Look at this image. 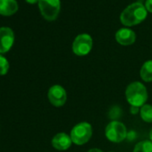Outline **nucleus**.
<instances>
[{
	"label": "nucleus",
	"mask_w": 152,
	"mask_h": 152,
	"mask_svg": "<svg viewBox=\"0 0 152 152\" xmlns=\"http://www.w3.org/2000/svg\"><path fill=\"white\" fill-rule=\"evenodd\" d=\"M110 152H113V151H110Z\"/></svg>",
	"instance_id": "412c9836"
},
{
	"label": "nucleus",
	"mask_w": 152,
	"mask_h": 152,
	"mask_svg": "<svg viewBox=\"0 0 152 152\" xmlns=\"http://www.w3.org/2000/svg\"><path fill=\"white\" fill-rule=\"evenodd\" d=\"M116 41L123 46H129L135 42L136 34L129 28H121L115 33Z\"/></svg>",
	"instance_id": "9d476101"
},
{
	"label": "nucleus",
	"mask_w": 152,
	"mask_h": 152,
	"mask_svg": "<svg viewBox=\"0 0 152 152\" xmlns=\"http://www.w3.org/2000/svg\"><path fill=\"white\" fill-rule=\"evenodd\" d=\"M48 98L49 102L56 107H62L67 100V93L64 87L56 84L49 88L48 92Z\"/></svg>",
	"instance_id": "0eeeda50"
},
{
	"label": "nucleus",
	"mask_w": 152,
	"mask_h": 152,
	"mask_svg": "<svg viewBox=\"0 0 152 152\" xmlns=\"http://www.w3.org/2000/svg\"><path fill=\"white\" fill-rule=\"evenodd\" d=\"M140 78L146 82V83H151L152 82V60H148L146 61L140 72Z\"/></svg>",
	"instance_id": "f8f14e48"
},
{
	"label": "nucleus",
	"mask_w": 152,
	"mask_h": 152,
	"mask_svg": "<svg viewBox=\"0 0 152 152\" xmlns=\"http://www.w3.org/2000/svg\"><path fill=\"white\" fill-rule=\"evenodd\" d=\"M9 62L8 60L0 54V75H6L9 71Z\"/></svg>",
	"instance_id": "2eb2a0df"
},
{
	"label": "nucleus",
	"mask_w": 152,
	"mask_h": 152,
	"mask_svg": "<svg viewBox=\"0 0 152 152\" xmlns=\"http://www.w3.org/2000/svg\"><path fill=\"white\" fill-rule=\"evenodd\" d=\"M51 144L53 148H55L56 149L64 151L71 147V145L72 144V140L71 139V136L68 135L67 133L58 132L53 137L51 140Z\"/></svg>",
	"instance_id": "1a4fd4ad"
},
{
	"label": "nucleus",
	"mask_w": 152,
	"mask_h": 152,
	"mask_svg": "<svg viewBox=\"0 0 152 152\" xmlns=\"http://www.w3.org/2000/svg\"><path fill=\"white\" fill-rule=\"evenodd\" d=\"M25 1L29 4H36L39 3V0H25Z\"/></svg>",
	"instance_id": "6ab92c4d"
},
{
	"label": "nucleus",
	"mask_w": 152,
	"mask_h": 152,
	"mask_svg": "<svg viewBox=\"0 0 152 152\" xmlns=\"http://www.w3.org/2000/svg\"><path fill=\"white\" fill-rule=\"evenodd\" d=\"M145 7L147 11L152 13V0H146L145 1Z\"/></svg>",
	"instance_id": "dca6fc26"
},
{
	"label": "nucleus",
	"mask_w": 152,
	"mask_h": 152,
	"mask_svg": "<svg viewBox=\"0 0 152 152\" xmlns=\"http://www.w3.org/2000/svg\"><path fill=\"white\" fill-rule=\"evenodd\" d=\"M125 97L131 106L141 107L148 100V91L141 83L133 82L126 87Z\"/></svg>",
	"instance_id": "f03ea898"
},
{
	"label": "nucleus",
	"mask_w": 152,
	"mask_h": 152,
	"mask_svg": "<svg viewBox=\"0 0 152 152\" xmlns=\"http://www.w3.org/2000/svg\"><path fill=\"white\" fill-rule=\"evenodd\" d=\"M88 152H104L103 150L99 149V148H91Z\"/></svg>",
	"instance_id": "a211bd4d"
},
{
	"label": "nucleus",
	"mask_w": 152,
	"mask_h": 152,
	"mask_svg": "<svg viewBox=\"0 0 152 152\" xmlns=\"http://www.w3.org/2000/svg\"><path fill=\"white\" fill-rule=\"evenodd\" d=\"M93 47V40L91 35L87 33L79 34L72 42V52L79 56L88 55Z\"/></svg>",
	"instance_id": "423d86ee"
},
{
	"label": "nucleus",
	"mask_w": 152,
	"mask_h": 152,
	"mask_svg": "<svg viewBox=\"0 0 152 152\" xmlns=\"http://www.w3.org/2000/svg\"><path fill=\"white\" fill-rule=\"evenodd\" d=\"M92 126L90 123L82 122L72 127L71 130V139L75 145H84L87 143L92 136Z\"/></svg>",
	"instance_id": "7ed1b4c3"
},
{
	"label": "nucleus",
	"mask_w": 152,
	"mask_h": 152,
	"mask_svg": "<svg viewBox=\"0 0 152 152\" xmlns=\"http://www.w3.org/2000/svg\"><path fill=\"white\" fill-rule=\"evenodd\" d=\"M15 42V33L9 27L0 28V54L8 52Z\"/></svg>",
	"instance_id": "6e6552de"
},
{
	"label": "nucleus",
	"mask_w": 152,
	"mask_h": 152,
	"mask_svg": "<svg viewBox=\"0 0 152 152\" xmlns=\"http://www.w3.org/2000/svg\"><path fill=\"white\" fill-rule=\"evenodd\" d=\"M133 152H152V141L148 140L140 141L135 145Z\"/></svg>",
	"instance_id": "4468645a"
},
{
	"label": "nucleus",
	"mask_w": 152,
	"mask_h": 152,
	"mask_svg": "<svg viewBox=\"0 0 152 152\" xmlns=\"http://www.w3.org/2000/svg\"><path fill=\"white\" fill-rule=\"evenodd\" d=\"M149 139H150V140L152 141V128H151V130H150V132H149Z\"/></svg>",
	"instance_id": "aec40b11"
},
{
	"label": "nucleus",
	"mask_w": 152,
	"mask_h": 152,
	"mask_svg": "<svg viewBox=\"0 0 152 152\" xmlns=\"http://www.w3.org/2000/svg\"><path fill=\"white\" fill-rule=\"evenodd\" d=\"M141 119L146 123H152V105L145 104L140 109Z\"/></svg>",
	"instance_id": "ddd939ff"
},
{
	"label": "nucleus",
	"mask_w": 152,
	"mask_h": 152,
	"mask_svg": "<svg viewBox=\"0 0 152 152\" xmlns=\"http://www.w3.org/2000/svg\"><path fill=\"white\" fill-rule=\"evenodd\" d=\"M105 135L108 140L115 143L122 142L127 136V129L125 125L118 121L110 122L105 130Z\"/></svg>",
	"instance_id": "20e7f679"
},
{
	"label": "nucleus",
	"mask_w": 152,
	"mask_h": 152,
	"mask_svg": "<svg viewBox=\"0 0 152 152\" xmlns=\"http://www.w3.org/2000/svg\"><path fill=\"white\" fill-rule=\"evenodd\" d=\"M39 8L42 16L48 21H54L57 18L60 8V0H39Z\"/></svg>",
	"instance_id": "39448f33"
},
{
	"label": "nucleus",
	"mask_w": 152,
	"mask_h": 152,
	"mask_svg": "<svg viewBox=\"0 0 152 152\" xmlns=\"http://www.w3.org/2000/svg\"><path fill=\"white\" fill-rule=\"evenodd\" d=\"M18 3L16 0H0V15L10 16L18 11Z\"/></svg>",
	"instance_id": "9b49d317"
},
{
	"label": "nucleus",
	"mask_w": 152,
	"mask_h": 152,
	"mask_svg": "<svg viewBox=\"0 0 152 152\" xmlns=\"http://www.w3.org/2000/svg\"><path fill=\"white\" fill-rule=\"evenodd\" d=\"M140 107H137L131 106L130 112H131V114H132V115H137V114L140 112Z\"/></svg>",
	"instance_id": "f3484780"
},
{
	"label": "nucleus",
	"mask_w": 152,
	"mask_h": 152,
	"mask_svg": "<svg viewBox=\"0 0 152 152\" xmlns=\"http://www.w3.org/2000/svg\"><path fill=\"white\" fill-rule=\"evenodd\" d=\"M147 15L148 11L144 5L137 1L129 5L121 13L120 21L125 26H133L144 21Z\"/></svg>",
	"instance_id": "f257e3e1"
}]
</instances>
